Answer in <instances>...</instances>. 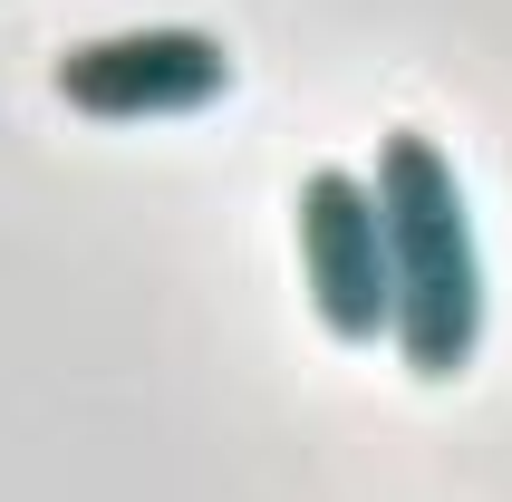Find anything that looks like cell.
Listing matches in <instances>:
<instances>
[{"instance_id":"1","label":"cell","mask_w":512,"mask_h":502,"mask_svg":"<svg viewBox=\"0 0 512 502\" xmlns=\"http://www.w3.org/2000/svg\"><path fill=\"white\" fill-rule=\"evenodd\" d=\"M377 223H387V329L416 377H464L474 338H484V251H474V213L445 165V145L397 126L377 145Z\"/></svg>"},{"instance_id":"3","label":"cell","mask_w":512,"mask_h":502,"mask_svg":"<svg viewBox=\"0 0 512 502\" xmlns=\"http://www.w3.org/2000/svg\"><path fill=\"white\" fill-rule=\"evenodd\" d=\"M300 280H310V309L339 348H368L387 338V223H377L368 174L319 165L300 184Z\"/></svg>"},{"instance_id":"2","label":"cell","mask_w":512,"mask_h":502,"mask_svg":"<svg viewBox=\"0 0 512 502\" xmlns=\"http://www.w3.org/2000/svg\"><path fill=\"white\" fill-rule=\"evenodd\" d=\"M58 107L97 116V126H165V116H203L232 87V49L213 29L155 20V29H116V39H78L58 49Z\"/></svg>"}]
</instances>
